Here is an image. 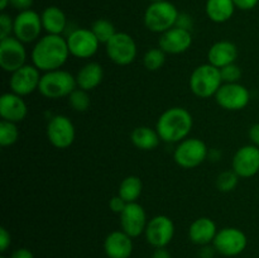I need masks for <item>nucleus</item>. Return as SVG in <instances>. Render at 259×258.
<instances>
[{
	"mask_svg": "<svg viewBox=\"0 0 259 258\" xmlns=\"http://www.w3.org/2000/svg\"><path fill=\"white\" fill-rule=\"evenodd\" d=\"M176 27L184 28V29H187V30H191V28H192L191 17H190L189 14H185V13L180 14L179 19H177V23H176Z\"/></svg>",
	"mask_w": 259,
	"mask_h": 258,
	"instance_id": "58836bf2",
	"label": "nucleus"
},
{
	"mask_svg": "<svg viewBox=\"0 0 259 258\" xmlns=\"http://www.w3.org/2000/svg\"><path fill=\"white\" fill-rule=\"evenodd\" d=\"M126 204H128V202H126L125 200L121 199L119 195H116V196L111 197L110 199V201H109V207H110L111 211H114V212H116V214L120 215L121 211L125 209Z\"/></svg>",
	"mask_w": 259,
	"mask_h": 258,
	"instance_id": "f704fd0d",
	"label": "nucleus"
},
{
	"mask_svg": "<svg viewBox=\"0 0 259 258\" xmlns=\"http://www.w3.org/2000/svg\"><path fill=\"white\" fill-rule=\"evenodd\" d=\"M218 105L229 111H238L249 104L250 93L244 85L239 82L223 83L215 95Z\"/></svg>",
	"mask_w": 259,
	"mask_h": 258,
	"instance_id": "f8f14e48",
	"label": "nucleus"
},
{
	"mask_svg": "<svg viewBox=\"0 0 259 258\" xmlns=\"http://www.w3.org/2000/svg\"><path fill=\"white\" fill-rule=\"evenodd\" d=\"M179 15L177 8L168 0L151 3L144 13V25L151 32L162 34L176 27Z\"/></svg>",
	"mask_w": 259,
	"mask_h": 258,
	"instance_id": "7ed1b4c3",
	"label": "nucleus"
},
{
	"mask_svg": "<svg viewBox=\"0 0 259 258\" xmlns=\"http://www.w3.org/2000/svg\"><path fill=\"white\" fill-rule=\"evenodd\" d=\"M238 57V48L230 40H219L210 47L207 52V63L218 68L234 63Z\"/></svg>",
	"mask_w": 259,
	"mask_h": 258,
	"instance_id": "4be33fe9",
	"label": "nucleus"
},
{
	"mask_svg": "<svg viewBox=\"0 0 259 258\" xmlns=\"http://www.w3.org/2000/svg\"><path fill=\"white\" fill-rule=\"evenodd\" d=\"M235 8L240 10H252L258 5L259 0H233Z\"/></svg>",
	"mask_w": 259,
	"mask_h": 258,
	"instance_id": "e433bc0d",
	"label": "nucleus"
},
{
	"mask_svg": "<svg viewBox=\"0 0 259 258\" xmlns=\"http://www.w3.org/2000/svg\"><path fill=\"white\" fill-rule=\"evenodd\" d=\"M10 243H12L10 233L4 227L0 228V252L4 253L10 247Z\"/></svg>",
	"mask_w": 259,
	"mask_h": 258,
	"instance_id": "c9c22d12",
	"label": "nucleus"
},
{
	"mask_svg": "<svg viewBox=\"0 0 259 258\" xmlns=\"http://www.w3.org/2000/svg\"><path fill=\"white\" fill-rule=\"evenodd\" d=\"M151 258H172V255L166 248H154V252L152 253Z\"/></svg>",
	"mask_w": 259,
	"mask_h": 258,
	"instance_id": "37998d69",
	"label": "nucleus"
},
{
	"mask_svg": "<svg viewBox=\"0 0 259 258\" xmlns=\"http://www.w3.org/2000/svg\"><path fill=\"white\" fill-rule=\"evenodd\" d=\"M222 85L220 68L210 63L197 66L190 76V89L197 98L209 99L215 96Z\"/></svg>",
	"mask_w": 259,
	"mask_h": 258,
	"instance_id": "39448f33",
	"label": "nucleus"
},
{
	"mask_svg": "<svg viewBox=\"0 0 259 258\" xmlns=\"http://www.w3.org/2000/svg\"><path fill=\"white\" fill-rule=\"evenodd\" d=\"M90 29L93 30V33L98 38L99 42L104 43V45H106L116 34L115 27H114L113 23L108 19H103V18L95 20Z\"/></svg>",
	"mask_w": 259,
	"mask_h": 258,
	"instance_id": "cd10ccee",
	"label": "nucleus"
},
{
	"mask_svg": "<svg viewBox=\"0 0 259 258\" xmlns=\"http://www.w3.org/2000/svg\"><path fill=\"white\" fill-rule=\"evenodd\" d=\"M133 238L123 230L109 233L104 242V250L108 258H129L133 253Z\"/></svg>",
	"mask_w": 259,
	"mask_h": 258,
	"instance_id": "aec40b11",
	"label": "nucleus"
},
{
	"mask_svg": "<svg viewBox=\"0 0 259 258\" xmlns=\"http://www.w3.org/2000/svg\"><path fill=\"white\" fill-rule=\"evenodd\" d=\"M70 57L67 40L62 35L46 34L35 42L32 62L42 72L60 70Z\"/></svg>",
	"mask_w": 259,
	"mask_h": 258,
	"instance_id": "f257e3e1",
	"label": "nucleus"
},
{
	"mask_svg": "<svg viewBox=\"0 0 259 258\" xmlns=\"http://www.w3.org/2000/svg\"><path fill=\"white\" fill-rule=\"evenodd\" d=\"M194 126V119L187 109L175 106L161 114L156 124L161 141L166 143H180L189 137Z\"/></svg>",
	"mask_w": 259,
	"mask_h": 258,
	"instance_id": "f03ea898",
	"label": "nucleus"
},
{
	"mask_svg": "<svg viewBox=\"0 0 259 258\" xmlns=\"http://www.w3.org/2000/svg\"><path fill=\"white\" fill-rule=\"evenodd\" d=\"M248 239L244 232L238 228H224L218 230L212 245L219 254L225 257H235L243 253L247 248Z\"/></svg>",
	"mask_w": 259,
	"mask_h": 258,
	"instance_id": "6e6552de",
	"label": "nucleus"
},
{
	"mask_svg": "<svg viewBox=\"0 0 259 258\" xmlns=\"http://www.w3.org/2000/svg\"><path fill=\"white\" fill-rule=\"evenodd\" d=\"M235 9L233 0H207L205 5L207 18L214 23L228 22L234 15Z\"/></svg>",
	"mask_w": 259,
	"mask_h": 258,
	"instance_id": "393cba45",
	"label": "nucleus"
},
{
	"mask_svg": "<svg viewBox=\"0 0 259 258\" xmlns=\"http://www.w3.org/2000/svg\"><path fill=\"white\" fill-rule=\"evenodd\" d=\"M191 30L180 27H174L167 32L162 33L158 39V47L164 53H169V55H180V53L186 52L191 47Z\"/></svg>",
	"mask_w": 259,
	"mask_h": 258,
	"instance_id": "a211bd4d",
	"label": "nucleus"
},
{
	"mask_svg": "<svg viewBox=\"0 0 259 258\" xmlns=\"http://www.w3.org/2000/svg\"><path fill=\"white\" fill-rule=\"evenodd\" d=\"M220 75H222L223 83H235L239 82V80L242 78V70L235 63H230V65L220 68Z\"/></svg>",
	"mask_w": 259,
	"mask_h": 258,
	"instance_id": "473e14b6",
	"label": "nucleus"
},
{
	"mask_svg": "<svg viewBox=\"0 0 259 258\" xmlns=\"http://www.w3.org/2000/svg\"><path fill=\"white\" fill-rule=\"evenodd\" d=\"M43 29L42 18L34 10H24L19 12L14 18V37L20 42L33 43L40 38V32Z\"/></svg>",
	"mask_w": 259,
	"mask_h": 258,
	"instance_id": "1a4fd4ad",
	"label": "nucleus"
},
{
	"mask_svg": "<svg viewBox=\"0 0 259 258\" xmlns=\"http://www.w3.org/2000/svg\"><path fill=\"white\" fill-rule=\"evenodd\" d=\"M144 234L147 242L152 247L166 248L174 239L175 224L171 218L166 215H157L148 222Z\"/></svg>",
	"mask_w": 259,
	"mask_h": 258,
	"instance_id": "4468645a",
	"label": "nucleus"
},
{
	"mask_svg": "<svg viewBox=\"0 0 259 258\" xmlns=\"http://www.w3.org/2000/svg\"><path fill=\"white\" fill-rule=\"evenodd\" d=\"M248 136H249V139L250 142H252V144L259 147V123L250 126L249 132H248Z\"/></svg>",
	"mask_w": 259,
	"mask_h": 258,
	"instance_id": "a19ab883",
	"label": "nucleus"
},
{
	"mask_svg": "<svg viewBox=\"0 0 259 258\" xmlns=\"http://www.w3.org/2000/svg\"><path fill=\"white\" fill-rule=\"evenodd\" d=\"M43 29L47 34L61 35L67 25V18L63 10L58 7H47L40 14Z\"/></svg>",
	"mask_w": 259,
	"mask_h": 258,
	"instance_id": "b1692460",
	"label": "nucleus"
},
{
	"mask_svg": "<svg viewBox=\"0 0 259 258\" xmlns=\"http://www.w3.org/2000/svg\"><path fill=\"white\" fill-rule=\"evenodd\" d=\"M238 181H239V176L233 169L224 171L218 176L217 187L222 192H230L238 186Z\"/></svg>",
	"mask_w": 259,
	"mask_h": 258,
	"instance_id": "2f4dec72",
	"label": "nucleus"
},
{
	"mask_svg": "<svg viewBox=\"0 0 259 258\" xmlns=\"http://www.w3.org/2000/svg\"><path fill=\"white\" fill-rule=\"evenodd\" d=\"M215 252H217V250H215L214 245H212V247L210 244L202 245L201 249H200L199 252V255L200 258H212L214 257Z\"/></svg>",
	"mask_w": 259,
	"mask_h": 258,
	"instance_id": "79ce46f5",
	"label": "nucleus"
},
{
	"mask_svg": "<svg viewBox=\"0 0 259 258\" xmlns=\"http://www.w3.org/2000/svg\"><path fill=\"white\" fill-rule=\"evenodd\" d=\"M104 78L103 66L98 62H89L78 70L76 75V83L78 89L91 91L98 88Z\"/></svg>",
	"mask_w": 259,
	"mask_h": 258,
	"instance_id": "5701e85b",
	"label": "nucleus"
},
{
	"mask_svg": "<svg viewBox=\"0 0 259 258\" xmlns=\"http://www.w3.org/2000/svg\"><path fill=\"white\" fill-rule=\"evenodd\" d=\"M40 77V71L34 65H24L10 76V90L20 96L30 95L39 88Z\"/></svg>",
	"mask_w": 259,
	"mask_h": 258,
	"instance_id": "2eb2a0df",
	"label": "nucleus"
},
{
	"mask_svg": "<svg viewBox=\"0 0 259 258\" xmlns=\"http://www.w3.org/2000/svg\"><path fill=\"white\" fill-rule=\"evenodd\" d=\"M28 114V106L23 100V96L13 93L3 94L0 98V116L3 120L20 123Z\"/></svg>",
	"mask_w": 259,
	"mask_h": 258,
	"instance_id": "6ab92c4d",
	"label": "nucleus"
},
{
	"mask_svg": "<svg viewBox=\"0 0 259 258\" xmlns=\"http://www.w3.org/2000/svg\"><path fill=\"white\" fill-rule=\"evenodd\" d=\"M166 61V53L161 48H151L144 53L143 63L144 67L148 71H157L164 65Z\"/></svg>",
	"mask_w": 259,
	"mask_h": 258,
	"instance_id": "7c9ffc66",
	"label": "nucleus"
},
{
	"mask_svg": "<svg viewBox=\"0 0 259 258\" xmlns=\"http://www.w3.org/2000/svg\"><path fill=\"white\" fill-rule=\"evenodd\" d=\"M132 143L142 151H153L161 142L158 132L149 126H137L131 134Z\"/></svg>",
	"mask_w": 259,
	"mask_h": 258,
	"instance_id": "a878e982",
	"label": "nucleus"
},
{
	"mask_svg": "<svg viewBox=\"0 0 259 258\" xmlns=\"http://www.w3.org/2000/svg\"><path fill=\"white\" fill-rule=\"evenodd\" d=\"M147 214L144 207L138 202H128L120 214V227L124 233L132 238H137L146 232Z\"/></svg>",
	"mask_w": 259,
	"mask_h": 258,
	"instance_id": "f3484780",
	"label": "nucleus"
},
{
	"mask_svg": "<svg viewBox=\"0 0 259 258\" xmlns=\"http://www.w3.org/2000/svg\"><path fill=\"white\" fill-rule=\"evenodd\" d=\"M233 171L243 179H249L259 172V147L243 146L235 152L232 161Z\"/></svg>",
	"mask_w": 259,
	"mask_h": 258,
	"instance_id": "dca6fc26",
	"label": "nucleus"
},
{
	"mask_svg": "<svg viewBox=\"0 0 259 258\" xmlns=\"http://www.w3.org/2000/svg\"><path fill=\"white\" fill-rule=\"evenodd\" d=\"M218 234L217 224L212 219L206 217H202L192 222L189 228V238L194 244L207 245L214 242L215 237Z\"/></svg>",
	"mask_w": 259,
	"mask_h": 258,
	"instance_id": "412c9836",
	"label": "nucleus"
},
{
	"mask_svg": "<svg viewBox=\"0 0 259 258\" xmlns=\"http://www.w3.org/2000/svg\"><path fill=\"white\" fill-rule=\"evenodd\" d=\"M143 184L138 176H128L121 181L118 195L126 202H137L142 195Z\"/></svg>",
	"mask_w": 259,
	"mask_h": 258,
	"instance_id": "bb28decb",
	"label": "nucleus"
},
{
	"mask_svg": "<svg viewBox=\"0 0 259 258\" xmlns=\"http://www.w3.org/2000/svg\"><path fill=\"white\" fill-rule=\"evenodd\" d=\"M9 258H34V255L28 248H18L10 254Z\"/></svg>",
	"mask_w": 259,
	"mask_h": 258,
	"instance_id": "ea45409f",
	"label": "nucleus"
},
{
	"mask_svg": "<svg viewBox=\"0 0 259 258\" xmlns=\"http://www.w3.org/2000/svg\"><path fill=\"white\" fill-rule=\"evenodd\" d=\"M76 137L75 125L66 115H55L48 120L47 138L53 147L66 149L73 143Z\"/></svg>",
	"mask_w": 259,
	"mask_h": 258,
	"instance_id": "ddd939ff",
	"label": "nucleus"
},
{
	"mask_svg": "<svg viewBox=\"0 0 259 258\" xmlns=\"http://www.w3.org/2000/svg\"><path fill=\"white\" fill-rule=\"evenodd\" d=\"M18 138H19V129L17 124L7 120L0 121V146H13L17 143Z\"/></svg>",
	"mask_w": 259,
	"mask_h": 258,
	"instance_id": "c85d7f7f",
	"label": "nucleus"
},
{
	"mask_svg": "<svg viewBox=\"0 0 259 258\" xmlns=\"http://www.w3.org/2000/svg\"><path fill=\"white\" fill-rule=\"evenodd\" d=\"M0 258H5V257H4V255H2V257H0Z\"/></svg>",
	"mask_w": 259,
	"mask_h": 258,
	"instance_id": "49530a36",
	"label": "nucleus"
},
{
	"mask_svg": "<svg viewBox=\"0 0 259 258\" xmlns=\"http://www.w3.org/2000/svg\"><path fill=\"white\" fill-rule=\"evenodd\" d=\"M70 55L76 58H91L96 55L100 42L93 30L88 28H77L66 38Z\"/></svg>",
	"mask_w": 259,
	"mask_h": 258,
	"instance_id": "9b49d317",
	"label": "nucleus"
},
{
	"mask_svg": "<svg viewBox=\"0 0 259 258\" xmlns=\"http://www.w3.org/2000/svg\"><path fill=\"white\" fill-rule=\"evenodd\" d=\"M10 5L18 12L29 10L33 5V0H10Z\"/></svg>",
	"mask_w": 259,
	"mask_h": 258,
	"instance_id": "4c0bfd02",
	"label": "nucleus"
},
{
	"mask_svg": "<svg viewBox=\"0 0 259 258\" xmlns=\"http://www.w3.org/2000/svg\"><path fill=\"white\" fill-rule=\"evenodd\" d=\"M68 104L71 108L78 113H83L88 110L91 105V99L89 95V91L82 90V89H75L68 96Z\"/></svg>",
	"mask_w": 259,
	"mask_h": 258,
	"instance_id": "c756f323",
	"label": "nucleus"
},
{
	"mask_svg": "<svg viewBox=\"0 0 259 258\" xmlns=\"http://www.w3.org/2000/svg\"><path fill=\"white\" fill-rule=\"evenodd\" d=\"M106 55L115 65L128 66L137 58L138 48L132 35L124 32H116V34L105 45Z\"/></svg>",
	"mask_w": 259,
	"mask_h": 258,
	"instance_id": "0eeeda50",
	"label": "nucleus"
},
{
	"mask_svg": "<svg viewBox=\"0 0 259 258\" xmlns=\"http://www.w3.org/2000/svg\"><path fill=\"white\" fill-rule=\"evenodd\" d=\"M151 3H156V2H164V0H149Z\"/></svg>",
	"mask_w": 259,
	"mask_h": 258,
	"instance_id": "a18cd8bd",
	"label": "nucleus"
},
{
	"mask_svg": "<svg viewBox=\"0 0 259 258\" xmlns=\"http://www.w3.org/2000/svg\"><path fill=\"white\" fill-rule=\"evenodd\" d=\"M75 89H77L76 76L60 68L43 73L38 91L45 98L56 100V99L68 98Z\"/></svg>",
	"mask_w": 259,
	"mask_h": 258,
	"instance_id": "20e7f679",
	"label": "nucleus"
},
{
	"mask_svg": "<svg viewBox=\"0 0 259 258\" xmlns=\"http://www.w3.org/2000/svg\"><path fill=\"white\" fill-rule=\"evenodd\" d=\"M27 61V51L24 43L12 35L0 39V67L5 72L13 73L23 67Z\"/></svg>",
	"mask_w": 259,
	"mask_h": 258,
	"instance_id": "9d476101",
	"label": "nucleus"
},
{
	"mask_svg": "<svg viewBox=\"0 0 259 258\" xmlns=\"http://www.w3.org/2000/svg\"><path fill=\"white\" fill-rule=\"evenodd\" d=\"M9 5H10V0H0V10H2V12H4Z\"/></svg>",
	"mask_w": 259,
	"mask_h": 258,
	"instance_id": "c03bdc74",
	"label": "nucleus"
},
{
	"mask_svg": "<svg viewBox=\"0 0 259 258\" xmlns=\"http://www.w3.org/2000/svg\"><path fill=\"white\" fill-rule=\"evenodd\" d=\"M14 32V19L9 14L3 12L0 14V39L12 37Z\"/></svg>",
	"mask_w": 259,
	"mask_h": 258,
	"instance_id": "72a5a7b5",
	"label": "nucleus"
},
{
	"mask_svg": "<svg viewBox=\"0 0 259 258\" xmlns=\"http://www.w3.org/2000/svg\"><path fill=\"white\" fill-rule=\"evenodd\" d=\"M209 156L206 144L199 138H186L180 142L174 152L175 162L182 168H195Z\"/></svg>",
	"mask_w": 259,
	"mask_h": 258,
	"instance_id": "423d86ee",
	"label": "nucleus"
}]
</instances>
